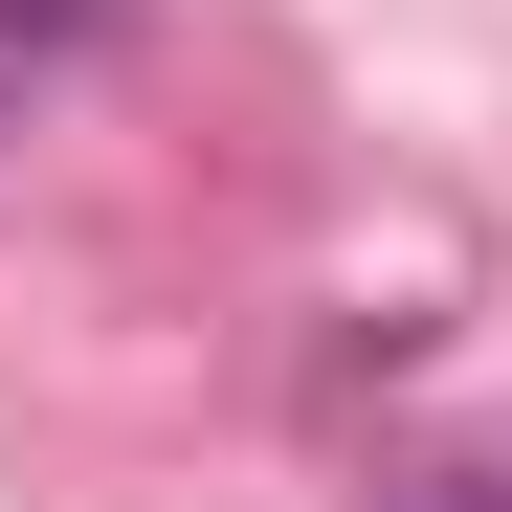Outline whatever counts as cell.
I'll return each instance as SVG.
<instances>
[{
	"instance_id": "obj_1",
	"label": "cell",
	"mask_w": 512,
	"mask_h": 512,
	"mask_svg": "<svg viewBox=\"0 0 512 512\" xmlns=\"http://www.w3.org/2000/svg\"><path fill=\"white\" fill-rule=\"evenodd\" d=\"M134 0H0V67H67V45H112Z\"/></svg>"
}]
</instances>
